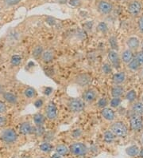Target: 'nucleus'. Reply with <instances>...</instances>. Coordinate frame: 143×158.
Here are the masks:
<instances>
[{
    "mask_svg": "<svg viewBox=\"0 0 143 158\" xmlns=\"http://www.w3.org/2000/svg\"><path fill=\"white\" fill-rule=\"evenodd\" d=\"M19 131L23 135H28V134H30L34 131V129L32 128L31 125L29 122H23L21 125H20V129H19Z\"/></svg>",
    "mask_w": 143,
    "mask_h": 158,
    "instance_id": "obj_12",
    "label": "nucleus"
},
{
    "mask_svg": "<svg viewBox=\"0 0 143 158\" xmlns=\"http://www.w3.org/2000/svg\"><path fill=\"white\" fill-rule=\"evenodd\" d=\"M140 66L139 62H137V60L136 58L134 59H132L130 62H129V65H128V67L130 68L132 70H137Z\"/></svg>",
    "mask_w": 143,
    "mask_h": 158,
    "instance_id": "obj_28",
    "label": "nucleus"
},
{
    "mask_svg": "<svg viewBox=\"0 0 143 158\" xmlns=\"http://www.w3.org/2000/svg\"><path fill=\"white\" fill-rule=\"evenodd\" d=\"M122 61L126 63H129V62L133 59V54H132L131 50H125L123 53H122Z\"/></svg>",
    "mask_w": 143,
    "mask_h": 158,
    "instance_id": "obj_22",
    "label": "nucleus"
},
{
    "mask_svg": "<svg viewBox=\"0 0 143 158\" xmlns=\"http://www.w3.org/2000/svg\"><path fill=\"white\" fill-rule=\"evenodd\" d=\"M68 106L72 112H82L85 108V104L83 100L80 98H72L68 102Z\"/></svg>",
    "mask_w": 143,
    "mask_h": 158,
    "instance_id": "obj_3",
    "label": "nucleus"
},
{
    "mask_svg": "<svg viewBox=\"0 0 143 158\" xmlns=\"http://www.w3.org/2000/svg\"><path fill=\"white\" fill-rule=\"evenodd\" d=\"M139 148L137 145H131L126 149V154L130 156H135L139 154Z\"/></svg>",
    "mask_w": 143,
    "mask_h": 158,
    "instance_id": "obj_18",
    "label": "nucleus"
},
{
    "mask_svg": "<svg viewBox=\"0 0 143 158\" xmlns=\"http://www.w3.org/2000/svg\"><path fill=\"white\" fill-rule=\"evenodd\" d=\"M6 104H5L3 102H2V101H0V114H3V113L6 112Z\"/></svg>",
    "mask_w": 143,
    "mask_h": 158,
    "instance_id": "obj_39",
    "label": "nucleus"
},
{
    "mask_svg": "<svg viewBox=\"0 0 143 158\" xmlns=\"http://www.w3.org/2000/svg\"><path fill=\"white\" fill-rule=\"evenodd\" d=\"M56 152L58 154L61 155V156H65V155H68L69 152H70L69 147H67L65 145H58L55 148Z\"/></svg>",
    "mask_w": 143,
    "mask_h": 158,
    "instance_id": "obj_15",
    "label": "nucleus"
},
{
    "mask_svg": "<svg viewBox=\"0 0 143 158\" xmlns=\"http://www.w3.org/2000/svg\"><path fill=\"white\" fill-rule=\"evenodd\" d=\"M142 143H143V136H142Z\"/></svg>",
    "mask_w": 143,
    "mask_h": 158,
    "instance_id": "obj_50",
    "label": "nucleus"
},
{
    "mask_svg": "<svg viewBox=\"0 0 143 158\" xmlns=\"http://www.w3.org/2000/svg\"><path fill=\"white\" fill-rule=\"evenodd\" d=\"M98 10L103 15L110 14L113 10L112 4L107 1H100L98 4Z\"/></svg>",
    "mask_w": 143,
    "mask_h": 158,
    "instance_id": "obj_6",
    "label": "nucleus"
},
{
    "mask_svg": "<svg viewBox=\"0 0 143 158\" xmlns=\"http://www.w3.org/2000/svg\"><path fill=\"white\" fill-rule=\"evenodd\" d=\"M42 60H43V62H46V63H49V62H52L54 60V53L50 51V50H45L42 53Z\"/></svg>",
    "mask_w": 143,
    "mask_h": 158,
    "instance_id": "obj_14",
    "label": "nucleus"
},
{
    "mask_svg": "<svg viewBox=\"0 0 143 158\" xmlns=\"http://www.w3.org/2000/svg\"><path fill=\"white\" fill-rule=\"evenodd\" d=\"M40 149L44 152H50L53 150V146L50 143L46 141V142L42 143V145H40Z\"/></svg>",
    "mask_w": 143,
    "mask_h": 158,
    "instance_id": "obj_26",
    "label": "nucleus"
},
{
    "mask_svg": "<svg viewBox=\"0 0 143 158\" xmlns=\"http://www.w3.org/2000/svg\"><path fill=\"white\" fill-rule=\"evenodd\" d=\"M21 1L22 0H4V3L6 4V6H14V5H16Z\"/></svg>",
    "mask_w": 143,
    "mask_h": 158,
    "instance_id": "obj_37",
    "label": "nucleus"
},
{
    "mask_svg": "<svg viewBox=\"0 0 143 158\" xmlns=\"http://www.w3.org/2000/svg\"><path fill=\"white\" fill-rule=\"evenodd\" d=\"M33 133H36L37 136H42L44 133V128L42 127V125H40V126L37 125V127L34 129Z\"/></svg>",
    "mask_w": 143,
    "mask_h": 158,
    "instance_id": "obj_33",
    "label": "nucleus"
},
{
    "mask_svg": "<svg viewBox=\"0 0 143 158\" xmlns=\"http://www.w3.org/2000/svg\"><path fill=\"white\" fill-rule=\"evenodd\" d=\"M52 92H53V89H52L51 87H46V89H45V91H44L45 94H46V95L51 94Z\"/></svg>",
    "mask_w": 143,
    "mask_h": 158,
    "instance_id": "obj_45",
    "label": "nucleus"
},
{
    "mask_svg": "<svg viewBox=\"0 0 143 158\" xmlns=\"http://www.w3.org/2000/svg\"><path fill=\"white\" fill-rule=\"evenodd\" d=\"M3 98L6 101L9 103H11V104H14L16 103L18 101L17 97L15 95L12 94V93L6 92L3 94Z\"/></svg>",
    "mask_w": 143,
    "mask_h": 158,
    "instance_id": "obj_19",
    "label": "nucleus"
},
{
    "mask_svg": "<svg viewBox=\"0 0 143 158\" xmlns=\"http://www.w3.org/2000/svg\"><path fill=\"white\" fill-rule=\"evenodd\" d=\"M102 116L107 121H113L115 118V114L111 109L103 108L101 111Z\"/></svg>",
    "mask_w": 143,
    "mask_h": 158,
    "instance_id": "obj_13",
    "label": "nucleus"
},
{
    "mask_svg": "<svg viewBox=\"0 0 143 158\" xmlns=\"http://www.w3.org/2000/svg\"><path fill=\"white\" fill-rule=\"evenodd\" d=\"M127 46L131 50H136L139 46V41H138L137 38L132 37V38H130V39H128Z\"/></svg>",
    "mask_w": 143,
    "mask_h": 158,
    "instance_id": "obj_17",
    "label": "nucleus"
},
{
    "mask_svg": "<svg viewBox=\"0 0 143 158\" xmlns=\"http://www.w3.org/2000/svg\"><path fill=\"white\" fill-rule=\"evenodd\" d=\"M43 51L44 50H43V47L42 46H37L33 50V56L34 58H38V57L42 56Z\"/></svg>",
    "mask_w": 143,
    "mask_h": 158,
    "instance_id": "obj_27",
    "label": "nucleus"
},
{
    "mask_svg": "<svg viewBox=\"0 0 143 158\" xmlns=\"http://www.w3.org/2000/svg\"><path fill=\"white\" fill-rule=\"evenodd\" d=\"M141 3L139 2H137V1H133V2H132L129 5V7H128V10H129L130 14L133 16L137 15V14H139V12L141 11Z\"/></svg>",
    "mask_w": 143,
    "mask_h": 158,
    "instance_id": "obj_10",
    "label": "nucleus"
},
{
    "mask_svg": "<svg viewBox=\"0 0 143 158\" xmlns=\"http://www.w3.org/2000/svg\"><path fill=\"white\" fill-rule=\"evenodd\" d=\"M111 131L117 137H124L127 135L128 129L123 122H117L112 124L111 126Z\"/></svg>",
    "mask_w": 143,
    "mask_h": 158,
    "instance_id": "obj_1",
    "label": "nucleus"
},
{
    "mask_svg": "<svg viewBox=\"0 0 143 158\" xmlns=\"http://www.w3.org/2000/svg\"><path fill=\"white\" fill-rule=\"evenodd\" d=\"M0 138L6 144H12L15 142L18 139V134L14 129H4L2 132Z\"/></svg>",
    "mask_w": 143,
    "mask_h": 158,
    "instance_id": "obj_2",
    "label": "nucleus"
},
{
    "mask_svg": "<svg viewBox=\"0 0 143 158\" xmlns=\"http://www.w3.org/2000/svg\"><path fill=\"white\" fill-rule=\"evenodd\" d=\"M114 138H115V135L114 133L111 131V130H108V131H106L103 134V139H104V141L106 143H112L114 141Z\"/></svg>",
    "mask_w": 143,
    "mask_h": 158,
    "instance_id": "obj_21",
    "label": "nucleus"
},
{
    "mask_svg": "<svg viewBox=\"0 0 143 158\" xmlns=\"http://www.w3.org/2000/svg\"><path fill=\"white\" fill-rule=\"evenodd\" d=\"M51 158H63V157H62V156H61V155L58 154V153H57V152H56L55 154H54L53 156H51Z\"/></svg>",
    "mask_w": 143,
    "mask_h": 158,
    "instance_id": "obj_46",
    "label": "nucleus"
},
{
    "mask_svg": "<svg viewBox=\"0 0 143 158\" xmlns=\"http://www.w3.org/2000/svg\"><path fill=\"white\" fill-rule=\"evenodd\" d=\"M96 97H97V94H96L95 90L92 89L86 90L84 93V94H83V98H84V100L86 102H88V103H91V102H94L96 99Z\"/></svg>",
    "mask_w": 143,
    "mask_h": 158,
    "instance_id": "obj_9",
    "label": "nucleus"
},
{
    "mask_svg": "<svg viewBox=\"0 0 143 158\" xmlns=\"http://www.w3.org/2000/svg\"><path fill=\"white\" fill-rule=\"evenodd\" d=\"M98 30H99L100 32H102V33H106L107 31V30H108V28H107V26L106 23H99V25H98Z\"/></svg>",
    "mask_w": 143,
    "mask_h": 158,
    "instance_id": "obj_34",
    "label": "nucleus"
},
{
    "mask_svg": "<svg viewBox=\"0 0 143 158\" xmlns=\"http://www.w3.org/2000/svg\"><path fill=\"white\" fill-rule=\"evenodd\" d=\"M34 106L37 108H40V107H42V106H43V101H42V99H38V100L34 102Z\"/></svg>",
    "mask_w": 143,
    "mask_h": 158,
    "instance_id": "obj_43",
    "label": "nucleus"
},
{
    "mask_svg": "<svg viewBox=\"0 0 143 158\" xmlns=\"http://www.w3.org/2000/svg\"><path fill=\"white\" fill-rule=\"evenodd\" d=\"M142 52H143V46H142Z\"/></svg>",
    "mask_w": 143,
    "mask_h": 158,
    "instance_id": "obj_51",
    "label": "nucleus"
},
{
    "mask_svg": "<svg viewBox=\"0 0 143 158\" xmlns=\"http://www.w3.org/2000/svg\"><path fill=\"white\" fill-rule=\"evenodd\" d=\"M136 97H137V94H136L135 90H130L126 94V99H127L129 102H133V101L136 99Z\"/></svg>",
    "mask_w": 143,
    "mask_h": 158,
    "instance_id": "obj_31",
    "label": "nucleus"
},
{
    "mask_svg": "<svg viewBox=\"0 0 143 158\" xmlns=\"http://www.w3.org/2000/svg\"><path fill=\"white\" fill-rule=\"evenodd\" d=\"M13 158H18V157H17V156H14Z\"/></svg>",
    "mask_w": 143,
    "mask_h": 158,
    "instance_id": "obj_49",
    "label": "nucleus"
},
{
    "mask_svg": "<svg viewBox=\"0 0 143 158\" xmlns=\"http://www.w3.org/2000/svg\"><path fill=\"white\" fill-rule=\"evenodd\" d=\"M107 105H108V101H107V98H100L99 100V102H98V106H99V107H100V108H105Z\"/></svg>",
    "mask_w": 143,
    "mask_h": 158,
    "instance_id": "obj_35",
    "label": "nucleus"
},
{
    "mask_svg": "<svg viewBox=\"0 0 143 158\" xmlns=\"http://www.w3.org/2000/svg\"><path fill=\"white\" fill-rule=\"evenodd\" d=\"M10 62H11V65L14 66H18L20 65V63L22 62V58L21 56L19 55H14L12 56L11 60H10Z\"/></svg>",
    "mask_w": 143,
    "mask_h": 158,
    "instance_id": "obj_29",
    "label": "nucleus"
},
{
    "mask_svg": "<svg viewBox=\"0 0 143 158\" xmlns=\"http://www.w3.org/2000/svg\"><path fill=\"white\" fill-rule=\"evenodd\" d=\"M69 4L73 6H78L81 4L80 0H69Z\"/></svg>",
    "mask_w": 143,
    "mask_h": 158,
    "instance_id": "obj_40",
    "label": "nucleus"
},
{
    "mask_svg": "<svg viewBox=\"0 0 143 158\" xmlns=\"http://www.w3.org/2000/svg\"><path fill=\"white\" fill-rule=\"evenodd\" d=\"M110 104H111V107L116 108V107L119 106V105L121 104V99L119 98H114L111 99Z\"/></svg>",
    "mask_w": 143,
    "mask_h": 158,
    "instance_id": "obj_32",
    "label": "nucleus"
},
{
    "mask_svg": "<svg viewBox=\"0 0 143 158\" xmlns=\"http://www.w3.org/2000/svg\"><path fill=\"white\" fill-rule=\"evenodd\" d=\"M109 43H110L111 48H112L113 50H118V42H117L116 38H114V37H111V38L109 39Z\"/></svg>",
    "mask_w": 143,
    "mask_h": 158,
    "instance_id": "obj_30",
    "label": "nucleus"
},
{
    "mask_svg": "<svg viewBox=\"0 0 143 158\" xmlns=\"http://www.w3.org/2000/svg\"><path fill=\"white\" fill-rule=\"evenodd\" d=\"M72 135H73L74 138H78V137H80V136L82 135V131L80 129H75L74 131L73 132V133H72Z\"/></svg>",
    "mask_w": 143,
    "mask_h": 158,
    "instance_id": "obj_38",
    "label": "nucleus"
},
{
    "mask_svg": "<svg viewBox=\"0 0 143 158\" xmlns=\"http://www.w3.org/2000/svg\"><path fill=\"white\" fill-rule=\"evenodd\" d=\"M6 122H7V119H6L5 117H3V116H0V127L6 125Z\"/></svg>",
    "mask_w": 143,
    "mask_h": 158,
    "instance_id": "obj_42",
    "label": "nucleus"
},
{
    "mask_svg": "<svg viewBox=\"0 0 143 158\" xmlns=\"http://www.w3.org/2000/svg\"><path fill=\"white\" fill-rule=\"evenodd\" d=\"M132 110L135 114L141 115V114H143V103L137 102V103L133 105V107H132Z\"/></svg>",
    "mask_w": 143,
    "mask_h": 158,
    "instance_id": "obj_25",
    "label": "nucleus"
},
{
    "mask_svg": "<svg viewBox=\"0 0 143 158\" xmlns=\"http://www.w3.org/2000/svg\"><path fill=\"white\" fill-rule=\"evenodd\" d=\"M142 118L139 114H133L130 118V128L133 131H139L142 129Z\"/></svg>",
    "mask_w": 143,
    "mask_h": 158,
    "instance_id": "obj_5",
    "label": "nucleus"
},
{
    "mask_svg": "<svg viewBox=\"0 0 143 158\" xmlns=\"http://www.w3.org/2000/svg\"><path fill=\"white\" fill-rule=\"evenodd\" d=\"M136 59L137 60V62H139L140 65H142L143 64V52L142 51H141V52H139L138 54H137Z\"/></svg>",
    "mask_w": 143,
    "mask_h": 158,
    "instance_id": "obj_41",
    "label": "nucleus"
},
{
    "mask_svg": "<svg viewBox=\"0 0 143 158\" xmlns=\"http://www.w3.org/2000/svg\"><path fill=\"white\" fill-rule=\"evenodd\" d=\"M22 158H30V156H24Z\"/></svg>",
    "mask_w": 143,
    "mask_h": 158,
    "instance_id": "obj_48",
    "label": "nucleus"
},
{
    "mask_svg": "<svg viewBox=\"0 0 143 158\" xmlns=\"http://www.w3.org/2000/svg\"><path fill=\"white\" fill-rule=\"evenodd\" d=\"M138 27H139L140 31L143 32V16L140 18L139 20H138Z\"/></svg>",
    "mask_w": 143,
    "mask_h": 158,
    "instance_id": "obj_44",
    "label": "nucleus"
},
{
    "mask_svg": "<svg viewBox=\"0 0 143 158\" xmlns=\"http://www.w3.org/2000/svg\"><path fill=\"white\" fill-rule=\"evenodd\" d=\"M102 70H103V72L105 74H108V73H110L111 72V66L107 63L103 64V67H102Z\"/></svg>",
    "mask_w": 143,
    "mask_h": 158,
    "instance_id": "obj_36",
    "label": "nucleus"
},
{
    "mask_svg": "<svg viewBox=\"0 0 143 158\" xmlns=\"http://www.w3.org/2000/svg\"><path fill=\"white\" fill-rule=\"evenodd\" d=\"M142 102H143V96H142Z\"/></svg>",
    "mask_w": 143,
    "mask_h": 158,
    "instance_id": "obj_52",
    "label": "nucleus"
},
{
    "mask_svg": "<svg viewBox=\"0 0 143 158\" xmlns=\"http://www.w3.org/2000/svg\"><path fill=\"white\" fill-rule=\"evenodd\" d=\"M46 115L50 120H54L57 116V107L54 102H50L46 108Z\"/></svg>",
    "mask_w": 143,
    "mask_h": 158,
    "instance_id": "obj_7",
    "label": "nucleus"
},
{
    "mask_svg": "<svg viewBox=\"0 0 143 158\" xmlns=\"http://www.w3.org/2000/svg\"><path fill=\"white\" fill-rule=\"evenodd\" d=\"M69 149H70V152L73 154L79 156H84V155L87 154V152L88 151V147L86 146L84 144L80 142L73 143V145L69 147Z\"/></svg>",
    "mask_w": 143,
    "mask_h": 158,
    "instance_id": "obj_4",
    "label": "nucleus"
},
{
    "mask_svg": "<svg viewBox=\"0 0 143 158\" xmlns=\"http://www.w3.org/2000/svg\"><path fill=\"white\" fill-rule=\"evenodd\" d=\"M108 58L113 66L116 69H118L120 66V61H119L118 53L115 50H111L108 54Z\"/></svg>",
    "mask_w": 143,
    "mask_h": 158,
    "instance_id": "obj_8",
    "label": "nucleus"
},
{
    "mask_svg": "<svg viewBox=\"0 0 143 158\" xmlns=\"http://www.w3.org/2000/svg\"><path fill=\"white\" fill-rule=\"evenodd\" d=\"M125 78H126V75H125V73L123 72H119V73H115L112 77L113 81L115 84H121V83L125 81Z\"/></svg>",
    "mask_w": 143,
    "mask_h": 158,
    "instance_id": "obj_16",
    "label": "nucleus"
},
{
    "mask_svg": "<svg viewBox=\"0 0 143 158\" xmlns=\"http://www.w3.org/2000/svg\"><path fill=\"white\" fill-rule=\"evenodd\" d=\"M24 94H25L26 98H33L36 97L37 92L32 87H28L24 91Z\"/></svg>",
    "mask_w": 143,
    "mask_h": 158,
    "instance_id": "obj_24",
    "label": "nucleus"
},
{
    "mask_svg": "<svg viewBox=\"0 0 143 158\" xmlns=\"http://www.w3.org/2000/svg\"><path fill=\"white\" fill-rule=\"evenodd\" d=\"M45 120H46V118L42 114H37L34 117V123L38 126H40V125H43L45 122Z\"/></svg>",
    "mask_w": 143,
    "mask_h": 158,
    "instance_id": "obj_23",
    "label": "nucleus"
},
{
    "mask_svg": "<svg viewBox=\"0 0 143 158\" xmlns=\"http://www.w3.org/2000/svg\"><path fill=\"white\" fill-rule=\"evenodd\" d=\"M123 88L120 85H115L111 89V95L113 98H119L123 94Z\"/></svg>",
    "mask_w": 143,
    "mask_h": 158,
    "instance_id": "obj_20",
    "label": "nucleus"
},
{
    "mask_svg": "<svg viewBox=\"0 0 143 158\" xmlns=\"http://www.w3.org/2000/svg\"><path fill=\"white\" fill-rule=\"evenodd\" d=\"M76 83L80 86H85L88 85L91 81V77L87 74H80L76 79Z\"/></svg>",
    "mask_w": 143,
    "mask_h": 158,
    "instance_id": "obj_11",
    "label": "nucleus"
},
{
    "mask_svg": "<svg viewBox=\"0 0 143 158\" xmlns=\"http://www.w3.org/2000/svg\"><path fill=\"white\" fill-rule=\"evenodd\" d=\"M138 155H139L140 157L143 158V148H141V150L139 151V154H138Z\"/></svg>",
    "mask_w": 143,
    "mask_h": 158,
    "instance_id": "obj_47",
    "label": "nucleus"
}]
</instances>
